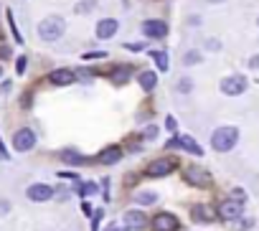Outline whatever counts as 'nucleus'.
Returning <instances> with one entry per match:
<instances>
[{
	"mask_svg": "<svg viewBox=\"0 0 259 231\" xmlns=\"http://www.w3.org/2000/svg\"><path fill=\"white\" fill-rule=\"evenodd\" d=\"M66 31V21L61 16H49L38 23V38L41 41H59Z\"/></svg>",
	"mask_w": 259,
	"mask_h": 231,
	"instance_id": "obj_1",
	"label": "nucleus"
},
{
	"mask_svg": "<svg viewBox=\"0 0 259 231\" xmlns=\"http://www.w3.org/2000/svg\"><path fill=\"white\" fill-rule=\"evenodd\" d=\"M236 140H239V130L231 127V125H224V127L213 130V135H211V145L219 153H229L236 145Z\"/></svg>",
	"mask_w": 259,
	"mask_h": 231,
	"instance_id": "obj_2",
	"label": "nucleus"
},
{
	"mask_svg": "<svg viewBox=\"0 0 259 231\" xmlns=\"http://www.w3.org/2000/svg\"><path fill=\"white\" fill-rule=\"evenodd\" d=\"M183 178H186V183L193 186V188H208V186H211V175H208L201 165H186Z\"/></svg>",
	"mask_w": 259,
	"mask_h": 231,
	"instance_id": "obj_3",
	"label": "nucleus"
},
{
	"mask_svg": "<svg viewBox=\"0 0 259 231\" xmlns=\"http://www.w3.org/2000/svg\"><path fill=\"white\" fill-rule=\"evenodd\" d=\"M219 86H221V91H224V94L236 97V94H244L249 84H246V79H244L241 74H231V76H224Z\"/></svg>",
	"mask_w": 259,
	"mask_h": 231,
	"instance_id": "obj_4",
	"label": "nucleus"
},
{
	"mask_svg": "<svg viewBox=\"0 0 259 231\" xmlns=\"http://www.w3.org/2000/svg\"><path fill=\"white\" fill-rule=\"evenodd\" d=\"M176 160H170V158H160V160H153L148 168H145V175H150V178H165V175H170L173 170H176Z\"/></svg>",
	"mask_w": 259,
	"mask_h": 231,
	"instance_id": "obj_5",
	"label": "nucleus"
},
{
	"mask_svg": "<svg viewBox=\"0 0 259 231\" xmlns=\"http://www.w3.org/2000/svg\"><path fill=\"white\" fill-rule=\"evenodd\" d=\"M33 145H36V132L31 127H21L13 135V148L18 153H28V150H33Z\"/></svg>",
	"mask_w": 259,
	"mask_h": 231,
	"instance_id": "obj_6",
	"label": "nucleus"
},
{
	"mask_svg": "<svg viewBox=\"0 0 259 231\" xmlns=\"http://www.w3.org/2000/svg\"><path fill=\"white\" fill-rule=\"evenodd\" d=\"M241 211H244V203H241V201H234V198L224 201V203L216 208L219 218H224V221H234V218H239Z\"/></svg>",
	"mask_w": 259,
	"mask_h": 231,
	"instance_id": "obj_7",
	"label": "nucleus"
},
{
	"mask_svg": "<svg viewBox=\"0 0 259 231\" xmlns=\"http://www.w3.org/2000/svg\"><path fill=\"white\" fill-rule=\"evenodd\" d=\"M153 228H155V231H178V228H181V221H178V216H173V213H168V211H160V213L153 218Z\"/></svg>",
	"mask_w": 259,
	"mask_h": 231,
	"instance_id": "obj_8",
	"label": "nucleus"
},
{
	"mask_svg": "<svg viewBox=\"0 0 259 231\" xmlns=\"http://www.w3.org/2000/svg\"><path fill=\"white\" fill-rule=\"evenodd\" d=\"M26 196H28L31 201H36V203H44V201H49V198L54 196V188L46 186V183H33V186H28Z\"/></svg>",
	"mask_w": 259,
	"mask_h": 231,
	"instance_id": "obj_9",
	"label": "nucleus"
},
{
	"mask_svg": "<svg viewBox=\"0 0 259 231\" xmlns=\"http://www.w3.org/2000/svg\"><path fill=\"white\" fill-rule=\"evenodd\" d=\"M143 33L148 38H165L168 36V23H163V21H145L143 23Z\"/></svg>",
	"mask_w": 259,
	"mask_h": 231,
	"instance_id": "obj_10",
	"label": "nucleus"
},
{
	"mask_svg": "<svg viewBox=\"0 0 259 231\" xmlns=\"http://www.w3.org/2000/svg\"><path fill=\"white\" fill-rule=\"evenodd\" d=\"M119 158H122V148H119V145H107V148L99 150V155H97V160H99L102 165H114V163H119Z\"/></svg>",
	"mask_w": 259,
	"mask_h": 231,
	"instance_id": "obj_11",
	"label": "nucleus"
},
{
	"mask_svg": "<svg viewBox=\"0 0 259 231\" xmlns=\"http://www.w3.org/2000/svg\"><path fill=\"white\" fill-rule=\"evenodd\" d=\"M74 79H76V74L71 69H56L49 74V81L56 86H69V84H74Z\"/></svg>",
	"mask_w": 259,
	"mask_h": 231,
	"instance_id": "obj_12",
	"label": "nucleus"
},
{
	"mask_svg": "<svg viewBox=\"0 0 259 231\" xmlns=\"http://www.w3.org/2000/svg\"><path fill=\"white\" fill-rule=\"evenodd\" d=\"M117 28H119V23L114 18H102L97 23V38H112L117 33Z\"/></svg>",
	"mask_w": 259,
	"mask_h": 231,
	"instance_id": "obj_13",
	"label": "nucleus"
},
{
	"mask_svg": "<svg viewBox=\"0 0 259 231\" xmlns=\"http://www.w3.org/2000/svg\"><path fill=\"white\" fill-rule=\"evenodd\" d=\"M145 223H148V218H145L143 211H127L124 213V226L127 228H145Z\"/></svg>",
	"mask_w": 259,
	"mask_h": 231,
	"instance_id": "obj_14",
	"label": "nucleus"
},
{
	"mask_svg": "<svg viewBox=\"0 0 259 231\" xmlns=\"http://www.w3.org/2000/svg\"><path fill=\"white\" fill-rule=\"evenodd\" d=\"M191 213H193V218H196V221H206V223L219 218V213H216L211 206H193V211H191Z\"/></svg>",
	"mask_w": 259,
	"mask_h": 231,
	"instance_id": "obj_15",
	"label": "nucleus"
},
{
	"mask_svg": "<svg viewBox=\"0 0 259 231\" xmlns=\"http://www.w3.org/2000/svg\"><path fill=\"white\" fill-rule=\"evenodd\" d=\"M138 81H140V86H143L145 91H153L155 84H158V74H155V71H140Z\"/></svg>",
	"mask_w": 259,
	"mask_h": 231,
	"instance_id": "obj_16",
	"label": "nucleus"
},
{
	"mask_svg": "<svg viewBox=\"0 0 259 231\" xmlns=\"http://www.w3.org/2000/svg\"><path fill=\"white\" fill-rule=\"evenodd\" d=\"M178 148H186V150H188V153H193V155H203V153H201V148L196 145V140H193V137H188V135H181V137H178Z\"/></svg>",
	"mask_w": 259,
	"mask_h": 231,
	"instance_id": "obj_17",
	"label": "nucleus"
},
{
	"mask_svg": "<svg viewBox=\"0 0 259 231\" xmlns=\"http://www.w3.org/2000/svg\"><path fill=\"white\" fill-rule=\"evenodd\" d=\"M135 201H138L140 206H153V203L158 201V193H153V191H140V193L135 196Z\"/></svg>",
	"mask_w": 259,
	"mask_h": 231,
	"instance_id": "obj_18",
	"label": "nucleus"
},
{
	"mask_svg": "<svg viewBox=\"0 0 259 231\" xmlns=\"http://www.w3.org/2000/svg\"><path fill=\"white\" fill-rule=\"evenodd\" d=\"M130 79V66H122V69H114L112 71V81L114 84H124Z\"/></svg>",
	"mask_w": 259,
	"mask_h": 231,
	"instance_id": "obj_19",
	"label": "nucleus"
},
{
	"mask_svg": "<svg viewBox=\"0 0 259 231\" xmlns=\"http://www.w3.org/2000/svg\"><path fill=\"white\" fill-rule=\"evenodd\" d=\"M153 59H155L160 71H168V54L165 51H153Z\"/></svg>",
	"mask_w": 259,
	"mask_h": 231,
	"instance_id": "obj_20",
	"label": "nucleus"
},
{
	"mask_svg": "<svg viewBox=\"0 0 259 231\" xmlns=\"http://www.w3.org/2000/svg\"><path fill=\"white\" fill-rule=\"evenodd\" d=\"M61 158H64L66 163H74V165H79V163H84V158H81L79 153H74V150H64V153H61Z\"/></svg>",
	"mask_w": 259,
	"mask_h": 231,
	"instance_id": "obj_21",
	"label": "nucleus"
},
{
	"mask_svg": "<svg viewBox=\"0 0 259 231\" xmlns=\"http://www.w3.org/2000/svg\"><path fill=\"white\" fill-rule=\"evenodd\" d=\"M201 61V51H188L186 56H183V64L186 66H193V64H198Z\"/></svg>",
	"mask_w": 259,
	"mask_h": 231,
	"instance_id": "obj_22",
	"label": "nucleus"
},
{
	"mask_svg": "<svg viewBox=\"0 0 259 231\" xmlns=\"http://www.w3.org/2000/svg\"><path fill=\"white\" fill-rule=\"evenodd\" d=\"M176 89L186 94V91H191V89H193V81H191L188 76H183V79H178V86H176Z\"/></svg>",
	"mask_w": 259,
	"mask_h": 231,
	"instance_id": "obj_23",
	"label": "nucleus"
},
{
	"mask_svg": "<svg viewBox=\"0 0 259 231\" xmlns=\"http://www.w3.org/2000/svg\"><path fill=\"white\" fill-rule=\"evenodd\" d=\"M92 8H94V3H92V0H84V3H81V6H76L74 11H76V13H89Z\"/></svg>",
	"mask_w": 259,
	"mask_h": 231,
	"instance_id": "obj_24",
	"label": "nucleus"
},
{
	"mask_svg": "<svg viewBox=\"0 0 259 231\" xmlns=\"http://www.w3.org/2000/svg\"><path fill=\"white\" fill-rule=\"evenodd\" d=\"M11 211V201H6V198H0V216H6Z\"/></svg>",
	"mask_w": 259,
	"mask_h": 231,
	"instance_id": "obj_25",
	"label": "nucleus"
},
{
	"mask_svg": "<svg viewBox=\"0 0 259 231\" xmlns=\"http://www.w3.org/2000/svg\"><path fill=\"white\" fill-rule=\"evenodd\" d=\"M94 191H97V186H94V183H84V188H81V193H84V196H89V193H94Z\"/></svg>",
	"mask_w": 259,
	"mask_h": 231,
	"instance_id": "obj_26",
	"label": "nucleus"
},
{
	"mask_svg": "<svg viewBox=\"0 0 259 231\" xmlns=\"http://www.w3.org/2000/svg\"><path fill=\"white\" fill-rule=\"evenodd\" d=\"M26 64H28V61H26V56H21V59H18V66H16V69H18V74H23V71H26Z\"/></svg>",
	"mask_w": 259,
	"mask_h": 231,
	"instance_id": "obj_27",
	"label": "nucleus"
},
{
	"mask_svg": "<svg viewBox=\"0 0 259 231\" xmlns=\"http://www.w3.org/2000/svg\"><path fill=\"white\" fill-rule=\"evenodd\" d=\"M249 66H251V69H259V54L249 59Z\"/></svg>",
	"mask_w": 259,
	"mask_h": 231,
	"instance_id": "obj_28",
	"label": "nucleus"
},
{
	"mask_svg": "<svg viewBox=\"0 0 259 231\" xmlns=\"http://www.w3.org/2000/svg\"><path fill=\"white\" fill-rule=\"evenodd\" d=\"M130 51H143V43H127Z\"/></svg>",
	"mask_w": 259,
	"mask_h": 231,
	"instance_id": "obj_29",
	"label": "nucleus"
},
{
	"mask_svg": "<svg viewBox=\"0 0 259 231\" xmlns=\"http://www.w3.org/2000/svg\"><path fill=\"white\" fill-rule=\"evenodd\" d=\"M165 127H168V130H176V120L168 117V120H165Z\"/></svg>",
	"mask_w": 259,
	"mask_h": 231,
	"instance_id": "obj_30",
	"label": "nucleus"
},
{
	"mask_svg": "<svg viewBox=\"0 0 259 231\" xmlns=\"http://www.w3.org/2000/svg\"><path fill=\"white\" fill-rule=\"evenodd\" d=\"M208 3H224V0H208Z\"/></svg>",
	"mask_w": 259,
	"mask_h": 231,
	"instance_id": "obj_31",
	"label": "nucleus"
},
{
	"mask_svg": "<svg viewBox=\"0 0 259 231\" xmlns=\"http://www.w3.org/2000/svg\"><path fill=\"white\" fill-rule=\"evenodd\" d=\"M0 74H3V69H0Z\"/></svg>",
	"mask_w": 259,
	"mask_h": 231,
	"instance_id": "obj_32",
	"label": "nucleus"
},
{
	"mask_svg": "<svg viewBox=\"0 0 259 231\" xmlns=\"http://www.w3.org/2000/svg\"><path fill=\"white\" fill-rule=\"evenodd\" d=\"M0 36H3V33H0Z\"/></svg>",
	"mask_w": 259,
	"mask_h": 231,
	"instance_id": "obj_33",
	"label": "nucleus"
}]
</instances>
